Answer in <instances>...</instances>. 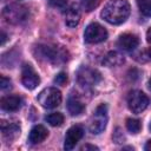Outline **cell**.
Here are the masks:
<instances>
[{
  "label": "cell",
  "mask_w": 151,
  "mask_h": 151,
  "mask_svg": "<svg viewBox=\"0 0 151 151\" xmlns=\"http://www.w3.org/2000/svg\"><path fill=\"white\" fill-rule=\"evenodd\" d=\"M130 9L126 0H110L101 11V18L111 25H120L129 18Z\"/></svg>",
  "instance_id": "6da1fadb"
},
{
  "label": "cell",
  "mask_w": 151,
  "mask_h": 151,
  "mask_svg": "<svg viewBox=\"0 0 151 151\" xmlns=\"http://www.w3.org/2000/svg\"><path fill=\"white\" fill-rule=\"evenodd\" d=\"M34 54L38 59L48 61L53 65H60L68 60L67 50L58 45H38L34 48Z\"/></svg>",
  "instance_id": "7a4b0ae2"
},
{
  "label": "cell",
  "mask_w": 151,
  "mask_h": 151,
  "mask_svg": "<svg viewBox=\"0 0 151 151\" xmlns=\"http://www.w3.org/2000/svg\"><path fill=\"white\" fill-rule=\"evenodd\" d=\"M38 103L44 109H54L61 103V92L57 87H46L37 97Z\"/></svg>",
  "instance_id": "3957f363"
},
{
  "label": "cell",
  "mask_w": 151,
  "mask_h": 151,
  "mask_svg": "<svg viewBox=\"0 0 151 151\" xmlns=\"http://www.w3.org/2000/svg\"><path fill=\"white\" fill-rule=\"evenodd\" d=\"M107 124V105L100 104L93 112V116L90 120V131L93 134H99L103 132Z\"/></svg>",
  "instance_id": "277c9868"
},
{
  "label": "cell",
  "mask_w": 151,
  "mask_h": 151,
  "mask_svg": "<svg viewBox=\"0 0 151 151\" xmlns=\"http://www.w3.org/2000/svg\"><path fill=\"white\" fill-rule=\"evenodd\" d=\"M107 31L98 22H91L86 26L84 32V40L87 44H99L107 39Z\"/></svg>",
  "instance_id": "5b68a950"
},
{
  "label": "cell",
  "mask_w": 151,
  "mask_h": 151,
  "mask_svg": "<svg viewBox=\"0 0 151 151\" xmlns=\"http://www.w3.org/2000/svg\"><path fill=\"white\" fill-rule=\"evenodd\" d=\"M27 15H28L27 8L22 5H18V4L8 5L2 11V17L5 18V20L7 22H11V24L22 22L27 19Z\"/></svg>",
  "instance_id": "8992f818"
},
{
  "label": "cell",
  "mask_w": 151,
  "mask_h": 151,
  "mask_svg": "<svg viewBox=\"0 0 151 151\" xmlns=\"http://www.w3.org/2000/svg\"><path fill=\"white\" fill-rule=\"evenodd\" d=\"M149 105L147 96L140 90H133L127 96V106L133 113H142Z\"/></svg>",
  "instance_id": "52a82bcc"
},
{
  "label": "cell",
  "mask_w": 151,
  "mask_h": 151,
  "mask_svg": "<svg viewBox=\"0 0 151 151\" xmlns=\"http://www.w3.org/2000/svg\"><path fill=\"white\" fill-rule=\"evenodd\" d=\"M101 79L100 73L96 68L88 66H81L77 72V80L83 86H93L97 85Z\"/></svg>",
  "instance_id": "ba28073f"
},
{
  "label": "cell",
  "mask_w": 151,
  "mask_h": 151,
  "mask_svg": "<svg viewBox=\"0 0 151 151\" xmlns=\"http://www.w3.org/2000/svg\"><path fill=\"white\" fill-rule=\"evenodd\" d=\"M21 83L28 90H33L39 85L40 78H39L38 73L35 72V70L32 67L31 64H24L22 65V68H21Z\"/></svg>",
  "instance_id": "9c48e42d"
},
{
  "label": "cell",
  "mask_w": 151,
  "mask_h": 151,
  "mask_svg": "<svg viewBox=\"0 0 151 151\" xmlns=\"http://www.w3.org/2000/svg\"><path fill=\"white\" fill-rule=\"evenodd\" d=\"M84 136V129L80 125H73L71 126L66 134H65V142H64V149L65 150H72L77 143L83 138Z\"/></svg>",
  "instance_id": "30bf717a"
},
{
  "label": "cell",
  "mask_w": 151,
  "mask_h": 151,
  "mask_svg": "<svg viewBox=\"0 0 151 151\" xmlns=\"http://www.w3.org/2000/svg\"><path fill=\"white\" fill-rule=\"evenodd\" d=\"M138 45L139 38L133 33H124L117 40V46L124 51H133Z\"/></svg>",
  "instance_id": "8fae6325"
},
{
  "label": "cell",
  "mask_w": 151,
  "mask_h": 151,
  "mask_svg": "<svg viewBox=\"0 0 151 151\" xmlns=\"http://www.w3.org/2000/svg\"><path fill=\"white\" fill-rule=\"evenodd\" d=\"M0 106L4 111L7 112H15L21 109L22 99L19 96H6L2 97L0 100Z\"/></svg>",
  "instance_id": "7c38bea8"
},
{
  "label": "cell",
  "mask_w": 151,
  "mask_h": 151,
  "mask_svg": "<svg viewBox=\"0 0 151 151\" xmlns=\"http://www.w3.org/2000/svg\"><path fill=\"white\" fill-rule=\"evenodd\" d=\"M65 24L68 27H76L80 21V8L77 4H71L65 11Z\"/></svg>",
  "instance_id": "4fadbf2b"
},
{
  "label": "cell",
  "mask_w": 151,
  "mask_h": 151,
  "mask_svg": "<svg viewBox=\"0 0 151 151\" xmlns=\"http://www.w3.org/2000/svg\"><path fill=\"white\" fill-rule=\"evenodd\" d=\"M48 136V131L44 125H35L32 127V130L29 131L28 134V143L31 145H35L39 144L41 142H44L46 139V137Z\"/></svg>",
  "instance_id": "5bb4252c"
},
{
  "label": "cell",
  "mask_w": 151,
  "mask_h": 151,
  "mask_svg": "<svg viewBox=\"0 0 151 151\" xmlns=\"http://www.w3.org/2000/svg\"><path fill=\"white\" fill-rule=\"evenodd\" d=\"M1 132L2 136L7 139H14L18 134H20V125L17 122H1Z\"/></svg>",
  "instance_id": "9a60e30c"
},
{
  "label": "cell",
  "mask_w": 151,
  "mask_h": 151,
  "mask_svg": "<svg viewBox=\"0 0 151 151\" xmlns=\"http://www.w3.org/2000/svg\"><path fill=\"white\" fill-rule=\"evenodd\" d=\"M124 55L117 51H110L103 58V64L107 67H116L124 63Z\"/></svg>",
  "instance_id": "2e32d148"
},
{
  "label": "cell",
  "mask_w": 151,
  "mask_h": 151,
  "mask_svg": "<svg viewBox=\"0 0 151 151\" xmlns=\"http://www.w3.org/2000/svg\"><path fill=\"white\" fill-rule=\"evenodd\" d=\"M67 110H68L71 116H79L84 112L85 105L83 104V101L78 97L70 96L67 99Z\"/></svg>",
  "instance_id": "e0dca14e"
},
{
  "label": "cell",
  "mask_w": 151,
  "mask_h": 151,
  "mask_svg": "<svg viewBox=\"0 0 151 151\" xmlns=\"http://www.w3.org/2000/svg\"><path fill=\"white\" fill-rule=\"evenodd\" d=\"M45 120L52 126H60L64 123V116L60 112H52L45 117Z\"/></svg>",
  "instance_id": "ac0fdd59"
},
{
  "label": "cell",
  "mask_w": 151,
  "mask_h": 151,
  "mask_svg": "<svg viewBox=\"0 0 151 151\" xmlns=\"http://www.w3.org/2000/svg\"><path fill=\"white\" fill-rule=\"evenodd\" d=\"M126 129L129 132L136 134L142 130V123L139 119L136 118H127L126 119Z\"/></svg>",
  "instance_id": "d6986e66"
},
{
  "label": "cell",
  "mask_w": 151,
  "mask_h": 151,
  "mask_svg": "<svg viewBox=\"0 0 151 151\" xmlns=\"http://www.w3.org/2000/svg\"><path fill=\"white\" fill-rule=\"evenodd\" d=\"M137 6L144 17H151V0H137Z\"/></svg>",
  "instance_id": "ffe728a7"
},
{
  "label": "cell",
  "mask_w": 151,
  "mask_h": 151,
  "mask_svg": "<svg viewBox=\"0 0 151 151\" xmlns=\"http://www.w3.org/2000/svg\"><path fill=\"white\" fill-rule=\"evenodd\" d=\"M98 2H99V0H80V5H81L83 9H85L86 12L93 11L98 6Z\"/></svg>",
  "instance_id": "44dd1931"
},
{
  "label": "cell",
  "mask_w": 151,
  "mask_h": 151,
  "mask_svg": "<svg viewBox=\"0 0 151 151\" xmlns=\"http://www.w3.org/2000/svg\"><path fill=\"white\" fill-rule=\"evenodd\" d=\"M48 5L53 8L60 9V11H65L68 6H67V0H50Z\"/></svg>",
  "instance_id": "7402d4cb"
},
{
  "label": "cell",
  "mask_w": 151,
  "mask_h": 151,
  "mask_svg": "<svg viewBox=\"0 0 151 151\" xmlns=\"http://www.w3.org/2000/svg\"><path fill=\"white\" fill-rule=\"evenodd\" d=\"M0 88L2 91H6V90H9L12 88V81L9 78H6L5 76H1L0 77Z\"/></svg>",
  "instance_id": "603a6c76"
},
{
  "label": "cell",
  "mask_w": 151,
  "mask_h": 151,
  "mask_svg": "<svg viewBox=\"0 0 151 151\" xmlns=\"http://www.w3.org/2000/svg\"><path fill=\"white\" fill-rule=\"evenodd\" d=\"M112 138H113V142L117 143V144H120V143H123L125 140V136L123 134V132H122V130L119 127L116 129V131L113 132Z\"/></svg>",
  "instance_id": "cb8c5ba5"
},
{
  "label": "cell",
  "mask_w": 151,
  "mask_h": 151,
  "mask_svg": "<svg viewBox=\"0 0 151 151\" xmlns=\"http://www.w3.org/2000/svg\"><path fill=\"white\" fill-rule=\"evenodd\" d=\"M66 81H67V74L65 72L58 73L55 76V78H54V83L58 84V85H61V86H64L66 84Z\"/></svg>",
  "instance_id": "d4e9b609"
},
{
  "label": "cell",
  "mask_w": 151,
  "mask_h": 151,
  "mask_svg": "<svg viewBox=\"0 0 151 151\" xmlns=\"http://www.w3.org/2000/svg\"><path fill=\"white\" fill-rule=\"evenodd\" d=\"M80 150L83 151V150H98V147L97 146H94V145H88V144H86V145H84V146H81L80 147Z\"/></svg>",
  "instance_id": "484cf974"
},
{
  "label": "cell",
  "mask_w": 151,
  "mask_h": 151,
  "mask_svg": "<svg viewBox=\"0 0 151 151\" xmlns=\"http://www.w3.org/2000/svg\"><path fill=\"white\" fill-rule=\"evenodd\" d=\"M6 39H7V35H6V33L2 31V32H1V45H2V46L5 45V42H6Z\"/></svg>",
  "instance_id": "4316f807"
},
{
  "label": "cell",
  "mask_w": 151,
  "mask_h": 151,
  "mask_svg": "<svg viewBox=\"0 0 151 151\" xmlns=\"http://www.w3.org/2000/svg\"><path fill=\"white\" fill-rule=\"evenodd\" d=\"M146 40H147V42L149 44H151V27L147 29V32H146Z\"/></svg>",
  "instance_id": "83f0119b"
},
{
  "label": "cell",
  "mask_w": 151,
  "mask_h": 151,
  "mask_svg": "<svg viewBox=\"0 0 151 151\" xmlns=\"http://www.w3.org/2000/svg\"><path fill=\"white\" fill-rule=\"evenodd\" d=\"M144 149H145L146 151H151V139L146 142V144H145V146H144Z\"/></svg>",
  "instance_id": "f1b7e54d"
},
{
  "label": "cell",
  "mask_w": 151,
  "mask_h": 151,
  "mask_svg": "<svg viewBox=\"0 0 151 151\" xmlns=\"http://www.w3.org/2000/svg\"><path fill=\"white\" fill-rule=\"evenodd\" d=\"M147 85H149V88H150V91H151V78L149 79V83H147Z\"/></svg>",
  "instance_id": "f546056e"
},
{
  "label": "cell",
  "mask_w": 151,
  "mask_h": 151,
  "mask_svg": "<svg viewBox=\"0 0 151 151\" xmlns=\"http://www.w3.org/2000/svg\"><path fill=\"white\" fill-rule=\"evenodd\" d=\"M149 129H150V131H151V122H150V125H149Z\"/></svg>",
  "instance_id": "4dcf8cb0"
}]
</instances>
